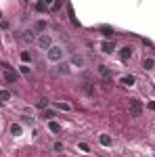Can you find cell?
<instances>
[{"mask_svg": "<svg viewBox=\"0 0 155 157\" xmlns=\"http://www.w3.org/2000/svg\"><path fill=\"white\" fill-rule=\"evenodd\" d=\"M113 48H115L113 42H109V40H107V42H103V52H107V55H109V52H113Z\"/></svg>", "mask_w": 155, "mask_h": 157, "instance_id": "cell-8", "label": "cell"}, {"mask_svg": "<svg viewBox=\"0 0 155 157\" xmlns=\"http://www.w3.org/2000/svg\"><path fill=\"white\" fill-rule=\"evenodd\" d=\"M11 132H13V136H21V126H19V124H13Z\"/></svg>", "mask_w": 155, "mask_h": 157, "instance_id": "cell-12", "label": "cell"}, {"mask_svg": "<svg viewBox=\"0 0 155 157\" xmlns=\"http://www.w3.org/2000/svg\"><path fill=\"white\" fill-rule=\"evenodd\" d=\"M149 109H153V111H155V101H153V103H149Z\"/></svg>", "mask_w": 155, "mask_h": 157, "instance_id": "cell-27", "label": "cell"}, {"mask_svg": "<svg viewBox=\"0 0 155 157\" xmlns=\"http://www.w3.org/2000/svg\"><path fill=\"white\" fill-rule=\"evenodd\" d=\"M134 80H136L134 75H124V78H122V84H126V86H134Z\"/></svg>", "mask_w": 155, "mask_h": 157, "instance_id": "cell-10", "label": "cell"}, {"mask_svg": "<svg viewBox=\"0 0 155 157\" xmlns=\"http://www.w3.org/2000/svg\"><path fill=\"white\" fill-rule=\"evenodd\" d=\"M72 65L82 67V65H84V59H82V57H78V55H73V57H72Z\"/></svg>", "mask_w": 155, "mask_h": 157, "instance_id": "cell-11", "label": "cell"}, {"mask_svg": "<svg viewBox=\"0 0 155 157\" xmlns=\"http://www.w3.org/2000/svg\"><path fill=\"white\" fill-rule=\"evenodd\" d=\"M143 67H145V69H153V67H155V61L153 59H145L143 61Z\"/></svg>", "mask_w": 155, "mask_h": 157, "instance_id": "cell-14", "label": "cell"}, {"mask_svg": "<svg viewBox=\"0 0 155 157\" xmlns=\"http://www.w3.org/2000/svg\"><path fill=\"white\" fill-rule=\"evenodd\" d=\"M36 9H38V11H44V9H46V4H42V2H38V4H36Z\"/></svg>", "mask_w": 155, "mask_h": 157, "instance_id": "cell-26", "label": "cell"}, {"mask_svg": "<svg viewBox=\"0 0 155 157\" xmlns=\"http://www.w3.org/2000/svg\"><path fill=\"white\" fill-rule=\"evenodd\" d=\"M0 105H2V101H0Z\"/></svg>", "mask_w": 155, "mask_h": 157, "instance_id": "cell-29", "label": "cell"}, {"mask_svg": "<svg viewBox=\"0 0 155 157\" xmlns=\"http://www.w3.org/2000/svg\"><path fill=\"white\" fill-rule=\"evenodd\" d=\"M99 71H101V75H103V78L107 80V84H109V82H111V80H109V78H111V71H109V67L101 65V67H99Z\"/></svg>", "mask_w": 155, "mask_h": 157, "instance_id": "cell-6", "label": "cell"}, {"mask_svg": "<svg viewBox=\"0 0 155 157\" xmlns=\"http://www.w3.org/2000/svg\"><path fill=\"white\" fill-rule=\"evenodd\" d=\"M42 117H46V120H50V117H52V111H44V113H42Z\"/></svg>", "mask_w": 155, "mask_h": 157, "instance_id": "cell-24", "label": "cell"}, {"mask_svg": "<svg viewBox=\"0 0 155 157\" xmlns=\"http://www.w3.org/2000/svg\"><path fill=\"white\" fill-rule=\"evenodd\" d=\"M50 9H52V11H57V9H61V2H52V4H50Z\"/></svg>", "mask_w": 155, "mask_h": 157, "instance_id": "cell-23", "label": "cell"}, {"mask_svg": "<svg viewBox=\"0 0 155 157\" xmlns=\"http://www.w3.org/2000/svg\"><path fill=\"white\" fill-rule=\"evenodd\" d=\"M55 151H59V153H61V151H63V143H55Z\"/></svg>", "mask_w": 155, "mask_h": 157, "instance_id": "cell-22", "label": "cell"}, {"mask_svg": "<svg viewBox=\"0 0 155 157\" xmlns=\"http://www.w3.org/2000/svg\"><path fill=\"white\" fill-rule=\"evenodd\" d=\"M57 107H59V109H63V111H69V105H65V103H63V105H61V103H59Z\"/></svg>", "mask_w": 155, "mask_h": 157, "instance_id": "cell-25", "label": "cell"}, {"mask_svg": "<svg viewBox=\"0 0 155 157\" xmlns=\"http://www.w3.org/2000/svg\"><path fill=\"white\" fill-rule=\"evenodd\" d=\"M19 71H21V73H29V67H27V65H21Z\"/></svg>", "mask_w": 155, "mask_h": 157, "instance_id": "cell-21", "label": "cell"}, {"mask_svg": "<svg viewBox=\"0 0 155 157\" xmlns=\"http://www.w3.org/2000/svg\"><path fill=\"white\" fill-rule=\"evenodd\" d=\"M0 17H2V13H0Z\"/></svg>", "mask_w": 155, "mask_h": 157, "instance_id": "cell-28", "label": "cell"}, {"mask_svg": "<svg viewBox=\"0 0 155 157\" xmlns=\"http://www.w3.org/2000/svg\"><path fill=\"white\" fill-rule=\"evenodd\" d=\"M130 57H132V48H130V46H124V48L119 50V59H122V61H128Z\"/></svg>", "mask_w": 155, "mask_h": 157, "instance_id": "cell-4", "label": "cell"}, {"mask_svg": "<svg viewBox=\"0 0 155 157\" xmlns=\"http://www.w3.org/2000/svg\"><path fill=\"white\" fill-rule=\"evenodd\" d=\"M4 78H6V82H15L19 75H17V71H13V69H6L4 71Z\"/></svg>", "mask_w": 155, "mask_h": 157, "instance_id": "cell-5", "label": "cell"}, {"mask_svg": "<svg viewBox=\"0 0 155 157\" xmlns=\"http://www.w3.org/2000/svg\"><path fill=\"white\" fill-rule=\"evenodd\" d=\"M11 98V92L9 90H0V101H9Z\"/></svg>", "mask_w": 155, "mask_h": 157, "instance_id": "cell-18", "label": "cell"}, {"mask_svg": "<svg viewBox=\"0 0 155 157\" xmlns=\"http://www.w3.org/2000/svg\"><path fill=\"white\" fill-rule=\"evenodd\" d=\"M23 40H27V42H34V40H36V38H34V32H29V29H27V32H23Z\"/></svg>", "mask_w": 155, "mask_h": 157, "instance_id": "cell-15", "label": "cell"}, {"mask_svg": "<svg viewBox=\"0 0 155 157\" xmlns=\"http://www.w3.org/2000/svg\"><path fill=\"white\" fill-rule=\"evenodd\" d=\"M46 107H48V101H46V98L38 101V109H46Z\"/></svg>", "mask_w": 155, "mask_h": 157, "instance_id": "cell-19", "label": "cell"}, {"mask_svg": "<svg viewBox=\"0 0 155 157\" xmlns=\"http://www.w3.org/2000/svg\"><path fill=\"white\" fill-rule=\"evenodd\" d=\"M101 32H103V36H105V38H111V36H113V29H111V27H107V25H103V27H101Z\"/></svg>", "mask_w": 155, "mask_h": 157, "instance_id": "cell-13", "label": "cell"}, {"mask_svg": "<svg viewBox=\"0 0 155 157\" xmlns=\"http://www.w3.org/2000/svg\"><path fill=\"white\" fill-rule=\"evenodd\" d=\"M48 128H50V132H61V126L57 124V121H50V124H48Z\"/></svg>", "mask_w": 155, "mask_h": 157, "instance_id": "cell-16", "label": "cell"}, {"mask_svg": "<svg viewBox=\"0 0 155 157\" xmlns=\"http://www.w3.org/2000/svg\"><path fill=\"white\" fill-rule=\"evenodd\" d=\"M21 59H23V63H29L32 61V55L29 52H21Z\"/></svg>", "mask_w": 155, "mask_h": 157, "instance_id": "cell-20", "label": "cell"}, {"mask_svg": "<svg viewBox=\"0 0 155 157\" xmlns=\"http://www.w3.org/2000/svg\"><path fill=\"white\" fill-rule=\"evenodd\" d=\"M82 90H84V94H86V97H92V94H95V90H92V86L88 84V82H86V84H82Z\"/></svg>", "mask_w": 155, "mask_h": 157, "instance_id": "cell-9", "label": "cell"}, {"mask_svg": "<svg viewBox=\"0 0 155 157\" xmlns=\"http://www.w3.org/2000/svg\"><path fill=\"white\" fill-rule=\"evenodd\" d=\"M36 42H38V46H40L42 50H48L50 46H52V40H50V36H44V34H42V36L38 38Z\"/></svg>", "mask_w": 155, "mask_h": 157, "instance_id": "cell-2", "label": "cell"}, {"mask_svg": "<svg viewBox=\"0 0 155 157\" xmlns=\"http://www.w3.org/2000/svg\"><path fill=\"white\" fill-rule=\"evenodd\" d=\"M63 55H65V50L61 48V46H50V48L46 50V57H48V61H52V63H59L61 59H63Z\"/></svg>", "mask_w": 155, "mask_h": 157, "instance_id": "cell-1", "label": "cell"}, {"mask_svg": "<svg viewBox=\"0 0 155 157\" xmlns=\"http://www.w3.org/2000/svg\"><path fill=\"white\" fill-rule=\"evenodd\" d=\"M21 124H27V126H34V117H29V115H23V117H21Z\"/></svg>", "mask_w": 155, "mask_h": 157, "instance_id": "cell-17", "label": "cell"}, {"mask_svg": "<svg viewBox=\"0 0 155 157\" xmlns=\"http://www.w3.org/2000/svg\"><path fill=\"white\" fill-rule=\"evenodd\" d=\"M130 113L134 115V117L141 115V103H138L136 98H130Z\"/></svg>", "mask_w": 155, "mask_h": 157, "instance_id": "cell-3", "label": "cell"}, {"mask_svg": "<svg viewBox=\"0 0 155 157\" xmlns=\"http://www.w3.org/2000/svg\"><path fill=\"white\" fill-rule=\"evenodd\" d=\"M99 143H101L103 147H109V145H111V136H107V134H101V136H99Z\"/></svg>", "mask_w": 155, "mask_h": 157, "instance_id": "cell-7", "label": "cell"}]
</instances>
